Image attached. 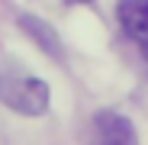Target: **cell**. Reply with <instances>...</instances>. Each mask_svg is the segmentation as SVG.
I'll return each instance as SVG.
<instances>
[{
  "mask_svg": "<svg viewBox=\"0 0 148 145\" xmlns=\"http://www.w3.org/2000/svg\"><path fill=\"white\" fill-rule=\"evenodd\" d=\"M19 29H26L29 32V39L42 48L45 55H52V58H64V48H61V39H58V32L48 26L45 19H39V16H29V13H23L19 16Z\"/></svg>",
  "mask_w": 148,
  "mask_h": 145,
  "instance_id": "277c9868",
  "label": "cell"
},
{
  "mask_svg": "<svg viewBox=\"0 0 148 145\" xmlns=\"http://www.w3.org/2000/svg\"><path fill=\"white\" fill-rule=\"evenodd\" d=\"M68 3H87V0H68Z\"/></svg>",
  "mask_w": 148,
  "mask_h": 145,
  "instance_id": "5b68a950",
  "label": "cell"
},
{
  "mask_svg": "<svg viewBox=\"0 0 148 145\" xmlns=\"http://www.w3.org/2000/svg\"><path fill=\"white\" fill-rule=\"evenodd\" d=\"M48 84L42 78L26 74L16 61L0 58V103L23 113V116H42L48 110Z\"/></svg>",
  "mask_w": 148,
  "mask_h": 145,
  "instance_id": "6da1fadb",
  "label": "cell"
},
{
  "mask_svg": "<svg viewBox=\"0 0 148 145\" xmlns=\"http://www.w3.org/2000/svg\"><path fill=\"white\" fill-rule=\"evenodd\" d=\"M93 132L103 142H113V145H132L135 142V126L113 110H100L93 116Z\"/></svg>",
  "mask_w": 148,
  "mask_h": 145,
  "instance_id": "3957f363",
  "label": "cell"
},
{
  "mask_svg": "<svg viewBox=\"0 0 148 145\" xmlns=\"http://www.w3.org/2000/svg\"><path fill=\"white\" fill-rule=\"evenodd\" d=\"M116 13H119V23L126 29V36L148 58V0H119Z\"/></svg>",
  "mask_w": 148,
  "mask_h": 145,
  "instance_id": "7a4b0ae2",
  "label": "cell"
}]
</instances>
